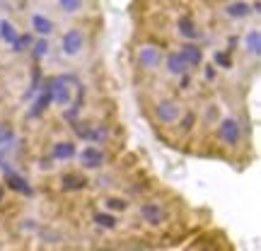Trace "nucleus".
I'll return each instance as SVG.
<instances>
[{
    "label": "nucleus",
    "mask_w": 261,
    "mask_h": 251,
    "mask_svg": "<svg viewBox=\"0 0 261 251\" xmlns=\"http://www.w3.org/2000/svg\"><path fill=\"white\" fill-rule=\"evenodd\" d=\"M73 126V133H75V140H83L85 145H109V140L114 138V130L109 123L104 121H97V123H87V121H75L70 123Z\"/></svg>",
    "instance_id": "1"
},
{
    "label": "nucleus",
    "mask_w": 261,
    "mask_h": 251,
    "mask_svg": "<svg viewBox=\"0 0 261 251\" xmlns=\"http://www.w3.org/2000/svg\"><path fill=\"white\" fill-rule=\"evenodd\" d=\"M215 135L223 148L240 150L244 143V126L237 116H220V121L215 123Z\"/></svg>",
    "instance_id": "2"
},
{
    "label": "nucleus",
    "mask_w": 261,
    "mask_h": 251,
    "mask_svg": "<svg viewBox=\"0 0 261 251\" xmlns=\"http://www.w3.org/2000/svg\"><path fill=\"white\" fill-rule=\"evenodd\" d=\"M138 220L145 227L160 230V227H167L169 225V208L162 201H143L138 205Z\"/></svg>",
    "instance_id": "3"
},
{
    "label": "nucleus",
    "mask_w": 261,
    "mask_h": 251,
    "mask_svg": "<svg viewBox=\"0 0 261 251\" xmlns=\"http://www.w3.org/2000/svg\"><path fill=\"white\" fill-rule=\"evenodd\" d=\"M184 114V102L179 97H162L155 102V121L165 128H172L179 121V116Z\"/></svg>",
    "instance_id": "4"
},
{
    "label": "nucleus",
    "mask_w": 261,
    "mask_h": 251,
    "mask_svg": "<svg viewBox=\"0 0 261 251\" xmlns=\"http://www.w3.org/2000/svg\"><path fill=\"white\" fill-rule=\"evenodd\" d=\"M75 159L80 164V172H102L109 164V152H107V148H99V145H85L77 150Z\"/></svg>",
    "instance_id": "5"
},
{
    "label": "nucleus",
    "mask_w": 261,
    "mask_h": 251,
    "mask_svg": "<svg viewBox=\"0 0 261 251\" xmlns=\"http://www.w3.org/2000/svg\"><path fill=\"white\" fill-rule=\"evenodd\" d=\"M162 58H165V51L158 46V44H140L138 51H136V63L143 73H158L160 68H162Z\"/></svg>",
    "instance_id": "6"
},
{
    "label": "nucleus",
    "mask_w": 261,
    "mask_h": 251,
    "mask_svg": "<svg viewBox=\"0 0 261 251\" xmlns=\"http://www.w3.org/2000/svg\"><path fill=\"white\" fill-rule=\"evenodd\" d=\"M85 46H87V37H85L83 27H70L63 32V37H61V53L63 58H80L85 53Z\"/></svg>",
    "instance_id": "7"
},
{
    "label": "nucleus",
    "mask_w": 261,
    "mask_h": 251,
    "mask_svg": "<svg viewBox=\"0 0 261 251\" xmlns=\"http://www.w3.org/2000/svg\"><path fill=\"white\" fill-rule=\"evenodd\" d=\"M77 140L73 138H61V140H54L51 148H48V159L51 162H73L77 157Z\"/></svg>",
    "instance_id": "8"
},
{
    "label": "nucleus",
    "mask_w": 261,
    "mask_h": 251,
    "mask_svg": "<svg viewBox=\"0 0 261 251\" xmlns=\"http://www.w3.org/2000/svg\"><path fill=\"white\" fill-rule=\"evenodd\" d=\"M160 70H165V75H167L169 80H179L181 75L191 73L187 61H184V56L179 53V48L165 51V58H162V68H160Z\"/></svg>",
    "instance_id": "9"
},
{
    "label": "nucleus",
    "mask_w": 261,
    "mask_h": 251,
    "mask_svg": "<svg viewBox=\"0 0 261 251\" xmlns=\"http://www.w3.org/2000/svg\"><path fill=\"white\" fill-rule=\"evenodd\" d=\"M3 184H5V188L15 191L17 196H24V198H32V196H34V186L29 184V179L24 177V174H19L15 167H10L3 172Z\"/></svg>",
    "instance_id": "10"
},
{
    "label": "nucleus",
    "mask_w": 261,
    "mask_h": 251,
    "mask_svg": "<svg viewBox=\"0 0 261 251\" xmlns=\"http://www.w3.org/2000/svg\"><path fill=\"white\" fill-rule=\"evenodd\" d=\"M51 109V92H48V80H41V87L39 92L29 99V109H27V116L29 119H41L44 114Z\"/></svg>",
    "instance_id": "11"
},
{
    "label": "nucleus",
    "mask_w": 261,
    "mask_h": 251,
    "mask_svg": "<svg viewBox=\"0 0 261 251\" xmlns=\"http://www.w3.org/2000/svg\"><path fill=\"white\" fill-rule=\"evenodd\" d=\"M223 15L230 22H244V19H249L254 15L252 3L249 0H230V3L223 5Z\"/></svg>",
    "instance_id": "12"
},
{
    "label": "nucleus",
    "mask_w": 261,
    "mask_h": 251,
    "mask_svg": "<svg viewBox=\"0 0 261 251\" xmlns=\"http://www.w3.org/2000/svg\"><path fill=\"white\" fill-rule=\"evenodd\" d=\"M58 186L63 193H80L90 186V179L85 177V172H65L58 179Z\"/></svg>",
    "instance_id": "13"
},
{
    "label": "nucleus",
    "mask_w": 261,
    "mask_h": 251,
    "mask_svg": "<svg viewBox=\"0 0 261 251\" xmlns=\"http://www.w3.org/2000/svg\"><path fill=\"white\" fill-rule=\"evenodd\" d=\"M179 53L184 56V61H187V65H189V70H191V73L198 70V68L203 65V61H205V53H203V48H201L198 41H184V44L179 46Z\"/></svg>",
    "instance_id": "14"
},
{
    "label": "nucleus",
    "mask_w": 261,
    "mask_h": 251,
    "mask_svg": "<svg viewBox=\"0 0 261 251\" xmlns=\"http://www.w3.org/2000/svg\"><path fill=\"white\" fill-rule=\"evenodd\" d=\"M29 27H32V34H34V37L51 39L54 32H56V22L48 17V15H44V12H34V15L29 17Z\"/></svg>",
    "instance_id": "15"
},
{
    "label": "nucleus",
    "mask_w": 261,
    "mask_h": 251,
    "mask_svg": "<svg viewBox=\"0 0 261 251\" xmlns=\"http://www.w3.org/2000/svg\"><path fill=\"white\" fill-rule=\"evenodd\" d=\"M242 51L247 53V58L259 61V56H261V32H259V27L247 29V32L242 34Z\"/></svg>",
    "instance_id": "16"
},
{
    "label": "nucleus",
    "mask_w": 261,
    "mask_h": 251,
    "mask_svg": "<svg viewBox=\"0 0 261 251\" xmlns=\"http://www.w3.org/2000/svg\"><path fill=\"white\" fill-rule=\"evenodd\" d=\"M196 126H198V114H196L194 109H184V114L179 116V121L174 123L172 128H174V133H177L179 138L184 140V138H189V135L194 133Z\"/></svg>",
    "instance_id": "17"
},
{
    "label": "nucleus",
    "mask_w": 261,
    "mask_h": 251,
    "mask_svg": "<svg viewBox=\"0 0 261 251\" xmlns=\"http://www.w3.org/2000/svg\"><path fill=\"white\" fill-rule=\"evenodd\" d=\"M177 34L184 41H198L201 39V29L196 24V19L191 15H179L177 17Z\"/></svg>",
    "instance_id": "18"
},
{
    "label": "nucleus",
    "mask_w": 261,
    "mask_h": 251,
    "mask_svg": "<svg viewBox=\"0 0 261 251\" xmlns=\"http://www.w3.org/2000/svg\"><path fill=\"white\" fill-rule=\"evenodd\" d=\"M90 220H92L94 227H99V230H104V232H116V230L121 227V220H119V215L107 213V210H94Z\"/></svg>",
    "instance_id": "19"
},
{
    "label": "nucleus",
    "mask_w": 261,
    "mask_h": 251,
    "mask_svg": "<svg viewBox=\"0 0 261 251\" xmlns=\"http://www.w3.org/2000/svg\"><path fill=\"white\" fill-rule=\"evenodd\" d=\"M130 208V201L126 198V196H116V193H109L102 198V210H107V213H114V215H121L126 213Z\"/></svg>",
    "instance_id": "20"
},
{
    "label": "nucleus",
    "mask_w": 261,
    "mask_h": 251,
    "mask_svg": "<svg viewBox=\"0 0 261 251\" xmlns=\"http://www.w3.org/2000/svg\"><path fill=\"white\" fill-rule=\"evenodd\" d=\"M29 53H32V58H34V63H41V61L51 53V39L37 37L34 39V44H32V48H29Z\"/></svg>",
    "instance_id": "21"
},
{
    "label": "nucleus",
    "mask_w": 261,
    "mask_h": 251,
    "mask_svg": "<svg viewBox=\"0 0 261 251\" xmlns=\"http://www.w3.org/2000/svg\"><path fill=\"white\" fill-rule=\"evenodd\" d=\"M17 145V130L12 128V123L0 121V150Z\"/></svg>",
    "instance_id": "22"
},
{
    "label": "nucleus",
    "mask_w": 261,
    "mask_h": 251,
    "mask_svg": "<svg viewBox=\"0 0 261 251\" xmlns=\"http://www.w3.org/2000/svg\"><path fill=\"white\" fill-rule=\"evenodd\" d=\"M17 34H19V29L10 22V19H0V41L3 44H8V46H12L15 44V39H17Z\"/></svg>",
    "instance_id": "23"
},
{
    "label": "nucleus",
    "mask_w": 261,
    "mask_h": 251,
    "mask_svg": "<svg viewBox=\"0 0 261 251\" xmlns=\"http://www.w3.org/2000/svg\"><path fill=\"white\" fill-rule=\"evenodd\" d=\"M34 34H32V32H19L17 34V39H15V44H12V51H15V53H27L29 48H32V44H34Z\"/></svg>",
    "instance_id": "24"
},
{
    "label": "nucleus",
    "mask_w": 261,
    "mask_h": 251,
    "mask_svg": "<svg viewBox=\"0 0 261 251\" xmlns=\"http://www.w3.org/2000/svg\"><path fill=\"white\" fill-rule=\"evenodd\" d=\"M211 63L218 68V70H232L234 68V61H232V53H227L225 48H218L213 53V61Z\"/></svg>",
    "instance_id": "25"
},
{
    "label": "nucleus",
    "mask_w": 261,
    "mask_h": 251,
    "mask_svg": "<svg viewBox=\"0 0 261 251\" xmlns=\"http://www.w3.org/2000/svg\"><path fill=\"white\" fill-rule=\"evenodd\" d=\"M56 5H58V10L63 12V15H80L85 10V0H56Z\"/></svg>",
    "instance_id": "26"
},
{
    "label": "nucleus",
    "mask_w": 261,
    "mask_h": 251,
    "mask_svg": "<svg viewBox=\"0 0 261 251\" xmlns=\"http://www.w3.org/2000/svg\"><path fill=\"white\" fill-rule=\"evenodd\" d=\"M201 68H203V80L205 82H215V80H218V73H220V70H218L213 63H203Z\"/></svg>",
    "instance_id": "27"
},
{
    "label": "nucleus",
    "mask_w": 261,
    "mask_h": 251,
    "mask_svg": "<svg viewBox=\"0 0 261 251\" xmlns=\"http://www.w3.org/2000/svg\"><path fill=\"white\" fill-rule=\"evenodd\" d=\"M5 191H8V188H5V184H3V181H0V203H3V201H5Z\"/></svg>",
    "instance_id": "28"
}]
</instances>
